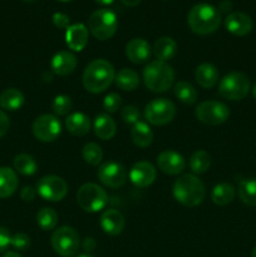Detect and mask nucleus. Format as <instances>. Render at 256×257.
<instances>
[{"mask_svg":"<svg viewBox=\"0 0 256 257\" xmlns=\"http://www.w3.org/2000/svg\"><path fill=\"white\" fill-rule=\"evenodd\" d=\"M115 78L113 65L105 59H95L90 62L83 73V87L90 93H102L112 84Z\"/></svg>","mask_w":256,"mask_h":257,"instance_id":"f257e3e1","label":"nucleus"},{"mask_svg":"<svg viewBox=\"0 0 256 257\" xmlns=\"http://www.w3.org/2000/svg\"><path fill=\"white\" fill-rule=\"evenodd\" d=\"M188 27L198 35H208L216 32L221 24V13L208 3H200L191 8L187 15Z\"/></svg>","mask_w":256,"mask_h":257,"instance_id":"f03ea898","label":"nucleus"},{"mask_svg":"<svg viewBox=\"0 0 256 257\" xmlns=\"http://www.w3.org/2000/svg\"><path fill=\"white\" fill-rule=\"evenodd\" d=\"M173 197L186 207H196L205 200L206 190L202 181L195 175H182L173 183Z\"/></svg>","mask_w":256,"mask_h":257,"instance_id":"7ed1b4c3","label":"nucleus"},{"mask_svg":"<svg viewBox=\"0 0 256 257\" xmlns=\"http://www.w3.org/2000/svg\"><path fill=\"white\" fill-rule=\"evenodd\" d=\"M143 80L151 92H167L175 82V72L167 63L155 60L148 63L143 69Z\"/></svg>","mask_w":256,"mask_h":257,"instance_id":"20e7f679","label":"nucleus"},{"mask_svg":"<svg viewBox=\"0 0 256 257\" xmlns=\"http://www.w3.org/2000/svg\"><path fill=\"white\" fill-rule=\"evenodd\" d=\"M88 28L95 39L102 42L110 39L118 29L117 15L109 9L95 10L89 17Z\"/></svg>","mask_w":256,"mask_h":257,"instance_id":"39448f33","label":"nucleus"},{"mask_svg":"<svg viewBox=\"0 0 256 257\" xmlns=\"http://www.w3.org/2000/svg\"><path fill=\"white\" fill-rule=\"evenodd\" d=\"M250 79L241 72L226 74L218 84V94L228 100H241L250 92Z\"/></svg>","mask_w":256,"mask_h":257,"instance_id":"423d86ee","label":"nucleus"},{"mask_svg":"<svg viewBox=\"0 0 256 257\" xmlns=\"http://www.w3.org/2000/svg\"><path fill=\"white\" fill-rule=\"evenodd\" d=\"M77 202L85 212L94 213L107 206L108 195L95 183H84L77 192Z\"/></svg>","mask_w":256,"mask_h":257,"instance_id":"0eeeda50","label":"nucleus"},{"mask_svg":"<svg viewBox=\"0 0 256 257\" xmlns=\"http://www.w3.org/2000/svg\"><path fill=\"white\" fill-rule=\"evenodd\" d=\"M52 247L62 257H73L78 252L80 246V238L77 231L70 226H62L53 232Z\"/></svg>","mask_w":256,"mask_h":257,"instance_id":"6e6552de","label":"nucleus"},{"mask_svg":"<svg viewBox=\"0 0 256 257\" xmlns=\"http://www.w3.org/2000/svg\"><path fill=\"white\" fill-rule=\"evenodd\" d=\"M176 115V105L167 98H157L146 105L145 118L153 125H166Z\"/></svg>","mask_w":256,"mask_h":257,"instance_id":"1a4fd4ad","label":"nucleus"},{"mask_svg":"<svg viewBox=\"0 0 256 257\" xmlns=\"http://www.w3.org/2000/svg\"><path fill=\"white\" fill-rule=\"evenodd\" d=\"M196 118L207 125H220L230 117L227 105L218 100H206L200 103L195 110Z\"/></svg>","mask_w":256,"mask_h":257,"instance_id":"9d476101","label":"nucleus"},{"mask_svg":"<svg viewBox=\"0 0 256 257\" xmlns=\"http://www.w3.org/2000/svg\"><path fill=\"white\" fill-rule=\"evenodd\" d=\"M37 193L45 201L59 202L67 196L68 185L59 176H44L37 183Z\"/></svg>","mask_w":256,"mask_h":257,"instance_id":"9b49d317","label":"nucleus"},{"mask_svg":"<svg viewBox=\"0 0 256 257\" xmlns=\"http://www.w3.org/2000/svg\"><path fill=\"white\" fill-rule=\"evenodd\" d=\"M62 133V123L55 115L42 114L33 123V135L40 142H53Z\"/></svg>","mask_w":256,"mask_h":257,"instance_id":"f8f14e48","label":"nucleus"},{"mask_svg":"<svg viewBox=\"0 0 256 257\" xmlns=\"http://www.w3.org/2000/svg\"><path fill=\"white\" fill-rule=\"evenodd\" d=\"M98 180L109 188H119L125 183L128 177L124 166L114 161L104 162L98 168Z\"/></svg>","mask_w":256,"mask_h":257,"instance_id":"ddd939ff","label":"nucleus"},{"mask_svg":"<svg viewBox=\"0 0 256 257\" xmlns=\"http://www.w3.org/2000/svg\"><path fill=\"white\" fill-rule=\"evenodd\" d=\"M130 181L138 188H146L155 182L157 177V171L152 163L147 161H141L133 165L128 173Z\"/></svg>","mask_w":256,"mask_h":257,"instance_id":"4468645a","label":"nucleus"},{"mask_svg":"<svg viewBox=\"0 0 256 257\" xmlns=\"http://www.w3.org/2000/svg\"><path fill=\"white\" fill-rule=\"evenodd\" d=\"M157 166L163 173L170 176H177L185 171L186 160L182 155L175 151H163L157 157Z\"/></svg>","mask_w":256,"mask_h":257,"instance_id":"2eb2a0df","label":"nucleus"},{"mask_svg":"<svg viewBox=\"0 0 256 257\" xmlns=\"http://www.w3.org/2000/svg\"><path fill=\"white\" fill-rule=\"evenodd\" d=\"M152 54V49L147 40L142 38L131 39L125 45V55L135 64H143L148 62Z\"/></svg>","mask_w":256,"mask_h":257,"instance_id":"dca6fc26","label":"nucleus"},{"mask_svg":"<svg viewBox=\"0 0 256 257\" xmlns=\"http://www.w3.org/2000/svg\"><path fill=\"white\" fill-rule=\"evenodd\" d=\"M225 27L231 34L236 37H243V35H247L252 29V20L245 13H230L225 19Z\"/></svg>","mask_w":256,"mask_h":257,"instance_id":"f3484780","label":"nucleus"},{"mask_svg":"<svg viewBox=\"0 0 256 257\" xmlns=\"http://www.w3.org/2000/svg\"><path fill=\"white\" fill-rule=\"evenodd\" d=\"M65 43L74 52H82L88 43V29L82 23L69 25L65 32Z\"/></svg>","mask_w":256,"mask_h":257,"instance_id":"a211bd4d","label":"nucleus"},{"mask_svg":"<svg viewBox=\"0 0 256 257\" xmlns=\"http://www.w3.org/2000/svg\"><path fill=\"white\" fill-rule=\"evenodd\" d=\"M100 227L104 231L107 235L117 236L124 228V217L122 213L118 210L110 208V210H105L100 216Z\"/></svg>","mask_w":256,"mask_h":257,"instance_id":"6ab92c4d","label":"nucleus"},{"mask_svg":"<svg viewBox=\"0 0 256 257\" xmlns=\"http://www.w3.org/2000/svg\"><path fill=\"white\" fill-rule=\"evenodd\" d=\"M78 64V60L75 55L70 52H59L53 57L50 67L52 70L57 75L65 77V75L72 74L75 70Z\"/></svg>","mask_w":256,"mask_h":257,"instance_id":"aec40b11","label":"nucleus"},{"mask_svg":"<svg viewBox=\"0 0 256 257\" xmlns=\"http://www.w3.org/2000/svg\"><path fill=\"white\" fill-rule=\"evenodd\" d=\"M195 78L200 87L205 88V89H210V88H213L217 84L218 70L215 65L210 64V63H202L196 69Z\"/></svg>","mask_w":256,"mask_h":257,"instance_id":"412c9836","label":"nucleus"},{"mask_svg":"<svg viewBox=\"0 0 256 257\" xmlns=\"http://www.w3.org/2000/svg\"><path fill=\"white\" fill-rule=\"evenodd\" d=\"M65 127H67L68 132L72 133L73 136H78L82 137L89 133L90 131V119L87 114L80 112L72 113L68 115L65 119Z\"/></svg>","mask_w":256,"mask_h":257,"instance_id":"4be33fe9","label":"nucleus"},{"mask_svg":"<svg viewBox=\"0 0 256 257\" xmlns=\"http://www.w3.org/2000/svg\"><path fill=\"white\" fill-rule=\"evenodd\" d=\"M94 133L98 138L103 141H109L114 137L117 125H115L114 119L110 115L102 113L95 117L94 123H93Z\"/></svg>","mask_w":256,"mask_h":257,"instance_id":"5701e85b","label":"nucleus"},{"mask_svg":"<svg viewBox=\"0 0 256 257\" xmlns=\"http://www.w3.org/2000/svg\"><path fill=\"white\" fill-rule=\"evenodd\" d=\"M153 54L157 58V60L167 63L168 60L173 59L175 55L177 54V44L172 38H158L153 45Z\"/></svg>","mask_w":256,"mask_h":257,"instance_id":"b1692460","label":"nucleus"},{"mask_svg":"<svg viewBox=\"0 0 256 257\" xmlns=\"http://www.w3.org/2000/svg\"><path fill=\"white\" fill-rule=\"evenodd\" d=\"M19 181L14 170L0 167V198H8L17 191Z\"/></svg>","mask_w":256,"mask_h":257,"instance_id":"393cba45","label":"nucleus"},{"mask_svg":"<svg viewBox=\"0 0 256 257\" xmlns=\"http://www.w3.org/2000/svg\"><path fill=\"white\" fill-rule=\"evenodd\" d=\"M131 138L137 147L146 148L152 145L153 132L147 123L137 122L131 130Z\"/></svg>","mask_w":256,"mask_h":257,"instance_id":"a878e982","label":"nucleus"},{"mask_svg":"<svg viewBox=\"0 0 256 257\" xmlns=\"http://www.w3.org/2000/svg\"><path fill=\"white\" fill-rule=\"evenodd\" d=\"M24 94L17 88H8L0 94V107L5 110H18L24 104Z\"/></svg>","mask_w":256,"mask_h":257,"instance_id":"bb28decb","label":"nucleus"},{"mask_svg":"<svg viewBox=\"0 0 256 257\" xmlns=\"http://www.w3.org/2000/svg\"><path fill=\"white\" fill-rule=\"evenodd\" d=\"M235 198V187L231 183L222 182L213 187L211 192V200L217 206H226Z\"/></svg>","mask_w":256,"mask_h":257,"instance_id":"cd10ccee","label":"nucleus"},{"mask_svg":"<svg viewBox=\"0 0 256 257\" xmlns=\"http://www.w3.org/2000/svg\"><path fill=\"white\" fill-rule=\"evenodd\" d=\"M114 82L119 89L132 92V90H135L140 85V75L135 70L123 68V69H120L115 74Z\"/></svg>","mask_w":256,"mask_h":257,"instance_id":"c85d7f7f","label":"nucleus"},{"mask_svg":"<svg viewBox=\"0 0 256 257\" xmlns=\"http://www.w3.org/2000/svg\"><path fill=\"white\" fill-rule=\"evenodd\" d=\"M238 197L245 205L256 206V178H245L238 183Z\"/></svg>","mask_w":256,"mask_h":257,"instance_id":"c756f323","label":"nucleus"},{"mask_svg":"<svg viewBox=\"0 0 256 257\" xmlns=\"http://www.w3.org/2000/svg\"><path fill=\"white\" fill-rule=\"evenodd\" d=\"M173 90H175L176 98L185 104L191 105L197 102V90L191 83L181 80V82L176 83Z\"/></svg>","mask_w":256,"mask_h":257,"instance_id":"7c9ffc66","label":"nucleus"},{"mask_svg":"<svg viewBox=\"0 0 256 257\" xmlns=\"http://www.w3.org/2000/svg\"><path fill=\"white\" fill-rule=\"evenodd\" d=\"M211 162V156L206 151H196L190 158V168L196 175H202L210 170Z\"/></svg>","mask_w":256,"mask_h":257,"instance_id":"2f4dec72","label":"nucleus"},{"mask_svg":"<svg viewBox=\"0 0 256 257\" xmlns=\"http://www.w3.org/2000/svg\"><path fill=\"white\" fill-rule=\"evenodd\" d=\"M14 168L23 176H32L37 172L38 165L34 158L27 153L18 155L14 158Z\"/></svg>","mask_w":256,"mask_h":257,"instance_id":"473e14b6","label":"nucleus"},{"mask_svg":"<svg viewBox=\"0 0 256 257\" xmlns=\"http://www.w3.org/2000/svg\"><path fill=\"white\" fill-rule=\"evenodd\" d=\"M37 223L43 231H50L57 226L58 213L50 207H44L38 212Z\"/></svg>","mask_w":256,"mask_h":257,"instance_id":"72a5a7b5","label":"nucleus"},{"mask_svg":"<svg viewBox=\"0 0 256 257\" xmlns=\"http://www.w3.org/2000/svg\"><path fill=\"white\" fill-rule=\"evenodd\" d=\"M83 160L90 166H97L98 163H100L103 158V151L100 148V146H98L97 143L90 142L83 147L82 151Z\"/></svg>","mask_w":256,"mask_h":257,"instance_id":"f704fd0d","label":"nucleus"},{"mask_svg":"<svg viewBox=\"0 0 256 257\" xmlns=\"http://www.w3.org/2000/svg\"><path fill=\"white\" fill-rule=\"evenodd\" d=\"M72 99L65 94L57 95L52 103V109L57 115H67L72 110Z\"/></svg>","mask_w":256,"mask_h":257,"instance_id":"c9c22d12","label":"nucleus"},{"mask_svg":"<svg viewBox=\"0 0 256 257\" xmlns=\"http://www.w3.org/2000/svg\"><path fill=\"white\" fill-rule=\"evenodd\" d=\"M122 105V98L117 93H109L105 95L104 100H103V108L107 110L108 113H115L120 109Z\"/></svg>","mask_w":256,"mask_h":257,"instance_id":"e433bc0d","label":"nucleus"},{"mask_svg":"<svg viewBox=\"0 0 256 257\" xmlns=\"http://www.w3.org/2000/svg\"><path fill=\"white\" fill-rule=\"evenodd\" d=\"M140 110L135 105H125L122 110H120V117H122L123 122L127 124L135 125L136 123L140 122Z\"/></svg>","mask_w":256,"mask_h":257,"instance_id":"4c0bfd02","label":"nucleus"},{"mask_svg":"<svg viewBox=\"0 0 256 257\" xmlns=\"http://www.w3.org/2000/svg\"><path fill=\"white\" fill-rule=\"evenodd\" d=\"M10 245L18 251H27L30 247V237L27 233H15L14 236H12V243Z\"/></svg>","mask_w":256,"mask_h":257,"instance_id":"58836bf2","label":"nucleus"},{"mask_svg":"<svg viewBox=\"0 0 256 257\" xmlns=\"http://www.w3.org/2000/svg\"><path fill=\"white\" fill-rule=\"evenodd\" d=\"M52 19L53 24L57 28H59V29H68V28H69L70 19L68 15L64 14V13H54Z\"/></svg>","mask_w":256,"mask_h":257,"instance_id":"ea45409f","label":"nucleus"},{"mask_svg":"<svg viewBox=\"0 0 256 257\" xmlns=\"http://www.w3.org/2000/svg\"><path fill=\"white\" fill-rule=\"evenodd\" d=\"M12 243V236L5 227L0 226V253L5 252Z\"/></svg>","mask_w":256,"mask_h":257,"instance_id":"a19ab883","label":"nucleus"},{"mask_svg":"<svg viewBox=\"0 0 256 257\" xmlns=\"http://www.w3.org/2000/svg\"><path fill=\"white\" fill-rule=\"evenodd\" d=\"M9 127H10L9 117L7 115V113L3 112V110L0 109V138L4 137V136L7 135Z\"/></svg>","mask_w":256,"mask_h":257,"instance_id":"79ce46f5","label":"nucleus"},{"mask_svg":"<svg viewBox=\"0 0 256 257\" xmlns=\"http://www.w3.org/2000/svg\"><path fill=\"white\" fill-rule=\"evenodd\" d=\"M35 196H37V191H35L32 186H25V187L20 191V197H22V200L27 201V202H30V201L34 200Z\"/></svg>","mask_w":256,"mask_h":257,"instance_id":"37998d69","label":"nucleus"},{"mask_svg":"<svg viewBox=\"0 0 256 257\" xmlns=\"http://www.w3.org/2000/svg\"><path fill=\"white\" fill-rule=\"evenodd\" d=\"M232 8V4H231L230 0H223V2L220 3L218 5V12L220 13H228Z\"/></svg>","mask_w":256,"mask_h":257,"instance_id":"c03bdc74","label":"nucleus"},{"mask_svg":"<svg viewBox=\"0 0 256 257\" xmlns=\"http://www.w3.org/2000/svg\"><path fill=\"white\" fill-rule=\"evenodd\" d=\"M95 247V241L92 237H87L84 241V250L92 251Z\"/></svg>","mask_w":256,"mask_h":257,"instance_id":"a18cd8bd","label":"nucleus"},{"mask_svg":"<svg viewBox=\"0 0 256 257\" xmlns=\"http://www.w3.org/2000/svg\"><path fill=\"white\" fill-rule=\"evenodd\" d=\"M120 2L127 5V7H136V5L140 4L141 0H120Z\"/></svg>","mask_w":256,"mask_h":257,"instance_id":"49530a36","label":"nucleus"},{"mask_svg":"<svg viewBox=\"0 0 256 257\" xmlns=\"http://www.w3.org/2000/svg\"><path fill=\"white\" fill-rule=\"evenodd\" d=\"M3 257H23L20 253L15 252V251H8V252H5Z\"/></svg>","mask_w":256,"mask_h":257,"instance_id":"de8ad7c7","label":"nucleus"},{"mask_svg":"<svg viewBox=\"0 0 256 257\" xmlns=\"http://www.w3.org/2000/svg\"><path fill=\"white\" fill-rule=\"evenodd\" d=\"M94 2L98 3V4H100V5H110L113 2H114V0H94Z\"/></svg>","mask_w":256,"mask_h":257,"instance_id":"09e8293b","label":"nucleus"},{"mask_svg":"<svg viewBox=\"0 0 256 257\" xmlns=\"http://www.w3.org/2000/svg\"><path fill=\"white\" fill-rule=\"evenodd\" d=\"M252 95H253V98H255V99H256V83H255V85H253V89H252Z\"/></svg>","mask_w":256,"mask_h":257,"instance_id":"8fccbe9b","label":"nucleus"},{"mask_svg":"<svg viewBox=\"0 0 256 257\" xmlns=\"http://www.w3.org/2000/svg\"><path fill=\"white\" fill-rule=\"evenodd\" d=\"M251 257H256V246H255V247H253L252 252H251Z\"/></svg>","mask_w":256,"mask_h":257,"instance_id":"3c124183","label":"nucleus"},{"mask_svg":"<svg viewBox=\"0 0 256 257\" xmlns=\"http://www.w3.org/2000/svg\"><path fill=\"white\" fill-rule=\"evenodd\" d=\"M78 257H92V256L88 255V253H83V255H79Z\"/></svg>","mask_w":256,"mask_h":257,"instance_id":"603ef678","label":"nucleus"},{"mask_svg":"<svg viewBox=\"0 0 256 257\" xmlns=\"http://www.w3.org/2000/svg\"><path fill=\"white\" fill-rule=\"evenodd\" d=\"M60 2H70V0H60Z\"/></svg>","mask_w":256,"mask_h":257,"instance_id":"864d4df0","label":"nucleus"},{"mask_svg":"<svg viewBox=\"0 0 256 257\" xmlns=\"http://www.w3.org/2000/svg\"><path fill=\"white\" fill-rule=\"evenodd\" d=\"M27 2H32V0H27Z\"/></svg>","mask_w":256,"mask_h":257,"instance_id":"5fc2aeb1","label":"nucleus"}]
</instances>
